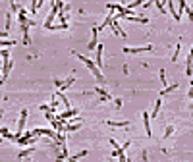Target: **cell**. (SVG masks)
I'll return each instance as SVG.
<instances>
[{
  "instance_id": "1",
  "label": "cell",
  "mask_w": 193,
  "mask_h": 162,
  "mask_svg": "<svg viewBox=\"0 0 193 162\" xmlns=\"http://www.w3.org/2000/svg\"><path fill=\"white\" fill-rule=\"evenodd\" d=\"M75 56H79V60H81L89 69H91V73H93V75H97V79H100V81H103V73H100V69L95 66V62L93 60H89V58H85V56H81V54H77V52H74Z\"/></svg>"
},
{
  "instance_id": "2",
  "label": "cell",
  "mask_w": 193,
  "mask_h": 162,
  "mask_svg": "<svg viewBox=\"0 0 193 162\" xmlns=\"http://www.w3.org/2000/svg\"><path fill=\"white\" fill-rule=\"evenodd\" d=\"M62 10V2H54V6H52V12L48 14V18H47V21H44V29H50L52 27V21H54V18H56V14Z\"/></svg>"
},
{
  "instance_id": "3",
  "label": "cell",
  "mask_w": 193,
  "mask_h": 162,
  "mask_svg": "<svg viewBox=\"0 0 193 162\" xmlns=\"http://www.w3.org/2000/svg\"><path fill=\"white\" fill-rule=\"evenodd\" d=\"M2 60H4V69H2V83H4L8 79L10 69H12V62H10V58H8V50H2Z\"/></svg>"
},
{
  "instance_id": "4",
  "label": "cell",
  "mask_w": 193,
  "mask_h": 162,
  "mask_svg": "<svg viewBox=\"0 0 193 162\" xmlns=\"http://www.w3.org/2000/svg\"><path fill=\"white\" fill-rule=\"evenodd\" d=\"M25 122H27V110H21V116H19V131H18V139L23 137V127H25Z\"/></svg>"
},
{
  "instance_id": "5",
  "label": "cell",
  "mask_w": 193,
  "mask_h": 162,
  "mask_svg": "<svg viewBox=\"0 0 193 162\" xmlns=\"http://www.w3.org/2000/svg\"><path fill=\"white\" fill-rule=\"evenodd\" d=\"M145 50H153V46L147 44V46H137V48H130V46L124 48V52H126V54H137V52H145Z\"/></svg>"
},
{
  "instance_id": "6",
  "label": "cell",
  "mask_w": 193,
  "mask_h": 162,
  "mask_svg": "<svg viewBox=\"0 0 193 162\" xmlns=\"http://www.w3.org/2000/svg\"><path fill=\"white\" fill-rule=\"evenodd\" d=\"M143 124H145V131H147V135L151 137V120H149V114H147V112H143Z\"/></svg>"
},
{
  "instance_id": "7",
  "label": "cell",
  "mask_w": 193,
  "mask_h": 162,
  "mask_svg": "<svg viewBox=\"0 0 193 162\" xmlns=\"http://www.w3.org/2000/svg\"><path fill=\"white\" fill-rule=\"evenodd\" d=\"M74 81H75L74 77H70V79H66V83H62V85L58 87V93H64V91H66L68 87H72V83H74ZM58 93H56V95H58Z\"/></svg>"
},
{
  "instance_id": "8",
  "label": "cell",
  "mask_w": 193,
  "mask_h": 162,
  "mask_svg": "<svg viewBox=\"0 0 193 162\" xmlns=\"http://www.w3.org/2000/svg\"><path fill=\"white\" fill-rule=\"evenodd\" d=\"M185 4H187V2H184V0H181V2H178V12H176V21H180V19H181V12L185 10Z\"/></svg>"
},
{
  "instance_id": "9",
  "label": "cell",
  "mask_w": 193,
  "mask_h": 162,
  "mask_svg": "<svg viewBox=\"0 0 193 162\" xmlns=\"http://www.w3.org/2000/svg\"><path fill=\"white\" fill-rule=\"evenodd\" d=\"M103 66V44L97 46V68Z\"/></svg>"
},
{
  "instance_id": "10",
  "label": "cell",
  "mask_w": 193,
  "mask_h": 162,
  "mask_svg": "<svg viewBox=\"0 0 193 162\" xmlns=\"http://www.w3.org/2000/svg\"><path fill=\"white\" fill-rule=\"evenodd\" d=\"M97 33H99V29L93 27V39H91V43H89V50H95V46H97Z\"/></svg>"
},
{
  "instance_id": "11",
  "label": "cell",
  "mask_w": 193,
  "mask_h": 162,
  "mask_svg": "<svg viewBox=\"0 0 193 162\" xmlns=\"http://www.w3.org/2000/svg\"><path fill=\"white\" fill-rule=\"evenodd\" d=\"M108 125L110 127H126L128 122H112V120H108Z\"/></svg>"
},
{
  "instance_id": "12",
  "label": "cell",
  "mask_w": 193,
  "mask_h": 162,
  "mask_svg": "<svg viewBox=\"0 0 193 162\" xmlns=\"http://www.w3.org/2000/svg\"><path fill=\"white\" fill-rule=\"evenodd\" d=\"M174 89H178V83H174V85H170V87L162 89V91H160V95H158V97H162V95H166V93H172Z\"/></svg>"
},
{
  "instance_id": "13",
  "label": "cell",
  "mask_w": 193,
  "mask_h": 162,
  "mask_svg": "<svg viewBox=\"0 0 193 162\" xmlns=\"http://www.w3.org/2000/svg\"><path fill=\"white\" fill-rule=\"evenodd\" d=\"M180 48H181V41H178V44H176V50H174V56H172V62H176V60H178V54H180Z\"/></svg>"
},
{
  "instance_id": "14",
  "label": "cell",
  "mask_w": 193,
  "mask_h": 162,
  "mask_svg": "<svg viewBox=\"0 0 193 162\" xmlns=\"http://www.w3.org/2000/svg\"><path fill=\"white\" fill-rule=\"evenodd\" d=\"M33 150H35L33 147H29V149H25V150H21V153H19V158H25V156H29V154L33 153Z\"/></svg>"
},
{
  "instance_id": "15",
  "label": "cell",
  "mask_w": 193,
  "mask_h": 162,
  "mask_svg": "<svg viewBox=\"0 0 193 162\" xmlns=\"http://www.w3.org/2000/svg\"><path fill=\"white\" fill-rule=\"evenodd\" d=\"M160 104H162V99L158 97V100H156V104H155V112H153V116H158V110H160Z\"/></svg>"
},
{
  "instance_id": "16",
  "label": "cell",
  "mask_w": 193,
  "mask_h": 162,
  "mask_svg": "<svg viewBox=\"0 0 193 162\" xmlns=\"http://www.w3.org/2000/svg\"><path fill=\"white\" fill-rule=\"evenodd\" d=\"M172 133H174V125H168V127H166V133H164V139H168Z\"/></svg>"
},
{
  "instance_id": "17",
  "label": "cell",
  "mask_w": 193,
  "mask_h": 162,
  "mask_svg": "<svg viewBox=\"0 0 193 162\" xmlns=\"http://www.w3.org/2000/svg\"><path fill=\"white\" fill-rule=\"evenodd\" d=\"M87 154V150H81V153H77L75 156H72V158H68V160H77V158H81V156H85Z\"/></svg>"
},
{
  "instance_id": "18",
  "label": "cell",
  "mask_w": 193,
  "mask_h": 162,
  "mask_svg": "<svg viewBox=\"0 0 193 162\" xmlns=\"http://www.w3.org/2000/svg\"><path fill=\"white\" fill-rule=\"evenodd\" d=\"M158 75H160V83L166 85V72H164V69H160V73H158Z\"/></svg>"
},
{
  "instance_id": "19",
  "label": "cell",
  "mask_w": 193,
  "mask_h": 162,
  "mask_svg": "<svg viewBox=\"0 0 193 162\" xmlns=\"http://www.w3.org/2000/svg\"><path fill=\"white\" fill-rule=\"evenodd\" d=\"M16 44V41H4L2 39V48H4V46H14Z\"/></svg>"
}]
</instances>
